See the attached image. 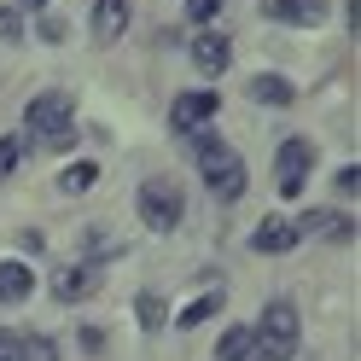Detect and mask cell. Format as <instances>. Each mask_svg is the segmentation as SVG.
<instances>
[{
  "label": "cell",
  "mask_w": 361,
  "mask_h": 361,
  "mask_svg": "<svg viewBox=\"0 0 361 361\" xmlns=\"http://www.w3.org/2000/svg\"><path fill=\"white\" fill-rule=\"evenodd\" d=\"M268 18H280V24H321L326 18V0H262Z\"/></svg>",
  "instance_id": "9"
},
{
  "label": "cell",
  "mask_w": 361,
  "mask_h": 361,
  "mask_svg": "<svg viewBox=\"0 0 361 361\" xmlns=\"http://www.w3.org/2000/svg\"><path fill=\"white\" fill-rule=\"evenodd\" d=\"M18 35H24V12L0 6V41H18Z\"/></svg>",
  "instance_id": "18"
},
{
  "label": "cell",
  "mask_w": 361,
  "mask_h": 361,
  "mask_svg": "<svg viewBox=\"0 0 361 361\" xmlns=\"http://www.w3.org/2000/svg\"><path fill=\"white\" fill-rule=\"evenodd\" d=\"M134 309H140V326H146V332H157V326H164V314H169L152 291H140V303H134Z\"/></svg>",
  "instance_id": "17"
},
{
  "label": "cell",
  "mask_w": 361,
  "mask_h": 361,
  "mask_svg": "<svg viewBox=\"0 0 361 361\" xmlns=\"http://www.w3.org/2000/svg\"><path fill=\"white\" fill-rule=\"evenodd\" d=\"M216 12H221V0H187V18H192V24H216Z\"/></svg>",
  "instance_id": "19"
},
{
  "label": "cell",
  "mask_w": 361,
  "mask_h": 361,
  "mask_svg": "<svg viewBox=\"0 0 361 361\" xmlns=\"http://www.w3.org/2000/svg\"><path fill=\"white\" fill-rule=\"evenodd\" d=\"M355 187H361V169H355V164H344V169H338V192L355 198Z\"/></svg>",
  "instance_id": "23"
},
{
  "label": "cell",
  "mask_w": 361,
  "mask_h": 361,
  "mask_svg": "<svg viewBox=\"0 0 361 361\" xmlns=\"http://www.w3.org/2000/svg\"><path fill=\"white\" fill-rule=\"evenodd\" d=\"M24 128H41L47 140H59V134H76V128H71V94H64V87H53V94H35L30 111H24Z\"/></svg>",
  "instance_id": "5"
},
{
  "label": "cell",
  "mask_w": 361,
  "mask_h": 361,
  "mask_svg": "<svg viewBox=\"0 0 361 361\" xmlns=\"http://www.w3.org/2000/svg\"><path fill=\"white\" fill-rule=\"evenodd\" d=\"M41 41H64V18H53V12L41 18Z\"/></svg>",
  "instance_id": "24"
},
{
  "label": "cell",
  "mask_w": 361,
  "mask_h": 361,
  "mask_svg": "<svg viewBox=\"0 0 361 361\" xmlns=\"http://www.w3.org/2000/svg\"><path fill=\"white\" fill-rule=\"evenodd\" d=\"M216 111H221V94H216V87L180 94V99L169 105V128H175V134H198L204 123H216Z\"/></svg>",
  "instance_id": "6"
},
{
  "label": "cell",
  "mask_w": 361,
  "mask_h": 361,
  "mask_svg": "<svg viewBox=\"0 0 361 361\" xmlns=\"http://www.w3.org/2000/svg\"><path fill=\"white\" fill-rule=\"evenodd\" d=\"M0 361H24V338L18 332H0Z\"/></svg>",
  "instance_id": "22"
},
{
  "label": "cell",
  "mask_w": 361,
  "mask_h": 361,
  "mask_svg": "<svg viewBox=\"0 0 361 361\" xmlns=\"http://www.w3.org/2000/svg\"><path fill=\"white\" fill-rule=\"evenodd\" d=\"M216 309H221V286H210V298H192L187 309L175 314V321H180V326H204V321H210Z\"/></svg>",
  "instance_id": "14"
},
{
  "label": "cell",
  "mask_w": 361,
  "mask_h": 361,
  "mask_svg": "<svg viewBox=\"0 0 361 361\" xmlns=\"http://www.w3.org/2000/svg\"><path fill=\"white\" fill-rule=\"evenodd\" d=\"M251 99H262V105H291V99H298V87H291L286 76H274V71H262V76H251Z\"/></svg>",
  "instance_id": "13"
},
{
  "label": "cell",
  "mask_w": 361,
  "mask_h": 361,
  "mask_svg": "<svg viewBox=\"0 0 361 361\" xmlns=\"http://www.w3.org/2000/svg\"><path fill=\"white\" fill-rule=\"evenodd\" d=\"M180 210H187V198H180V187L169 175H152L146 187H140V221L152 233H169V228H180Z\"/></svg>",
  "instance_id": "3"
},
{
  "label": "cell",
  "mask_w": 361,
  "mask_h": 361,
  "mask_svg": "<svg viewBox=\"0 0 361 361\" xmlns=\"http://www.w3.org/2000/svg\"><path fill=\"white\" fill-rule=\"evenodd\" d=\"M94 286H99L94 268H59V274H53V298H59V303H76V298H87Z\"/></svg>",
  "instance_id": "10"
},
{
  "label": "cell",
  "mask_w": 361,
  "mask_h": 361,
  "mask_svg": "<svg viewBox=\"0 0 361 361\" xmlns=\"http://www.w3.org/2000/svg\"><path fill=\"white\" fill-rule=\"evenodd\" d=\"M192 157H198V169H204V187L216 198H233L245 192V157L221 140V134H192Z\"/></svg>",
  "instance_id": "1"
},
{
  "label": "cell",
  "mask_w": 361,
  "mask_h": 361,
  "mask_svg": "<svg viewBox=\"0 0 361 361\" xmlns=\"http://www.w3.org/2000/svg\"><path fill=\"white\" fill-rule=\"evenodd\" d=\"M309 169H314V146L309 140H280V152H274V187H280V198H298Z\"/></svg>",
  "instance_id": "4"
},
{
  "label": "cell",
  "mask_w": 361,
  "mask_h": 361,
  "mask_svg": "<svg viewBox=\"0 0 361 361\" xmlns=\"http://www.w3.org/2000/svg\"><path fill=\"white\" fill-rule=\"evenodd\" d=\"M245 350H251V326H233V332H221L216 361H245Z\"/></svg>",
  "instance_id": "16"
},
{
  "label": "cell",
  "mask_w": 361,
  "mask_h": 361,
  "mask_svg": "<svg viewBox=\"0 0 361 361\" xmlns=\"http://www.w3.org/2000/svg\"><path fill=\"white\" fill-rule=\"evenodd\" d=\"M18 152H24V140H18V134H6V140H0V175H12Z\"/></svg>",
  "instance_id": "21"
},
{
  "label": "cell",
  "mask_w": 361,
  "mask_h": 361,
  "mask_svg": "<svg viewBox=\"0 0 361 361\" xmlns=\"http://www.w3.org/2000/svg\"><path fill=\"white\" fill-rule=\"evenodd\" d=\"M24 355H30V361H59L53 338H24Z\"/></svg>",
  "instance_id": "20"
},
{
  "label": "cell",
  "mask_w": 361,
  "mask_h": 361,
  "mask_svg": "<svg viewBox=\"0 0 361 361\" xmlns=\"http://www.w3.org/2000/svg\"><path fill=\"white\" fill-rule=\"evenodd\" d=\"M228 59H233V47H228V35H192V64H198V71H204V76H221V71H228Z\"/></svg>",
  "instance_id": "8"
},
{
  "label": "cell",
  "mask_w": 361,
  "mask_h": 361,
  "mask_svg": "<svg viewBox=\"0 0 361 361\" xmlns=\"http://www.w3.org/2000/svg\"><path fill=\"white\" fill-rule=\"evenodd\" d=\"M94 180H99V164H71L59 175V192H87Z\"/></svg>",
  "instance_id": "15"
},
{
  "label": "cell",
  "mask_w": 361,
  "mask_h": 361,
  "mask_svg": "<svg viewBox=\"0 0 361 361\" xmlns=\"http://www.w3.org/2000/svg\"><path fill=\"white\" fill-rule=\"evenodd\" d=\"M35 291V274L24 262H0V303H24Z\"/></svg>",
  "instance_id": "12"
},
{
  "label": "cell",
  "mask_w": 361,
  "mask_h": 361,
  "mask_svg": "<svg viewBox=\"0 0 361 361\" xmlns=\"http://www.w3.org/2000/svg\"><path fill=\"white\" fill-rule=\"evenodd\" d=\"M18 6H24V12H47L53 0H18Z\"/></svg>",
  "instance_id": "25"
},
{
  "label": "cell",
  "mask_w": 361,
  "mask_h": 361,
  "mask_svg": "<svg viewBox=\"0 0 361 361\" xmlns=\"http://www.w3.org/2000/svg\"><path fill=\"white\" fill-rule=\"evenodd\" d=\"M128 12H134L128 0H99V6H94V35L99 41H117L128 30Z\"/></svg>",
  "instance_id": "11"
},
{
  "label": "cell",
  "mask_w": 361,
  "mask_h": 361,
  "mask_svg": "<svg viewBox=\"0 0 361 361\" xmlns=\"http://www.w3.org/2000/svg\"><path fill=\"white\" fill-rule=\"evenodd\" d=\"M298 239H303V233H298V221H286V216H268L262 228L251 233V245H257L262 257H280V251H291Z\"/></svg>",
  "instance_id": "7"
},
{
  "label": "cell",
  "mask_w": 361,
  "mask_h": 361,
  "mask_svg": "<svg viewBox=\"0 0 361 361\" xmlns=\"http://www.w3.org/2000/svg\"><path fill=\"white\" fill-rule=\"evenodd\" d=\"M291 355H298V309L291 303H268L262 321L251 326L245 361H291Z\"/></svg>",
  "instance_id": "2"
}]
</instances>
